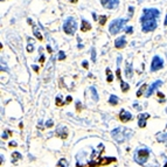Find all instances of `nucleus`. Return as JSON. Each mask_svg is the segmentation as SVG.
<instances>
[{
    "instance_id": "bb28decb",
    "label": "nucleus",
    "mask_w": 167,
    "mask_h": 167,
    "mask_svg": "<svg viewBox=\"0 0 167 167\" xmlns=\"http://www.w3.org/2000/svg\"><path fill=\"white\" fill-rule=\"evenodd\" d=\"M98 19H99V23H101L102 26H103V25H105V22H106V17H105V15H101Z\"/></svg>"
},
{
    "instance_id": "4468645a",
    "label": "nucleus",
    "mask_w": 167,
    "mask_h": 167,
    "mask_svg": "<svg viewBox=\"0 0 167 167\" xmlns=\"http://www.w3.org/2000/svg\"><path fill=\"white\" fill-rule=\"evenodd\" d=\"M91 29V25L86 20H82V22H81V30L82 32H88V30H90Z\"/></svg>"
},
{
    "instance_id": "f704fd0d",
    "label": "nucleus",
    "mask_w": 167,
    "mask_h": 167,
    "mask_svg": "<svg viewBox=\"0 0 167 167\" xmlns=\"http://www.w3.org/2000/svg\"><path fill=\"white\" fill-rule=\"evenodd\" d=\"M77 105H76V108H77V111H81V102H77Z\"/></svg>"
},
{
    "instance_id": "f3484780",
    "label": "nucleus",
    "mask_w": 167,
    "mask_h": 167,
    "mask_svg": "<svg viewBox=\"0 0 167 167\" xmlns=\"http://www.w3.org/2000/svg\"><path fill=\"white\" fill-rule=\"evenodd\" d=\"M118 97L117 96H115V95H110L109 97V104H111V105H117L118 104Z\"/></svg>"
},
{
    "instance_id": "79ce46f5",
    "label": "nucleus",
    "mask_w": 167,
    "mask_h": 167,
    "mask_svg": "<svg viewBox=\"0 0 167 167\" xmlns=\"http://www.w3.org/2000/svg\"><path fill=\"white\" fill-rule=\"evenodd\" d=\"M165 26H167V15L166 18H165Z\"/></svg>"
},
{
    "instance_id": "c9c22d12",
    "label": "nucleus",
    "mask_w": 167,
    "mask_h": 167,
    "mask_svg": "<svg viewBox=\"0 0 167 167\" xmlns=\"http://www.w3.org/2000/svg\"><path fill=\"white\" fill-rule=\"evenodd\" d=\"M133 108L137 110H140V106L138 105V103H133Z\"/></svg>"
},
{
    "instance_id": "a878e982",
    "label": "nucleus",
    "mask_w": 167,
    "mask_h": 167,
    "mask_svg": "<svg viewBox=\"0 0 167 167\" xmlns=\"http://www.w3.org/2000/svg\"><path fill=\"white\" fill-rule=\"evenodd\" d=\"M58 167H68V164H67V160L66 159H61L58 164Z\"/></svg>"
},
{
    "instance_id": "9b49d317",
    "label": "nucleus",
    "mask_w": 167,
    "mask_h": 167,
    "mask_svg": "<svg viewBox=\"0 0 167 167\" xmlns=\"http://www.w3.org/2000/svg\"><path fill=\"white\" fill-rule=\"evenodd\" d=\"M150 118V115L149 113H140L138 116V126L139 127H145L146 126V121Z\"/></svg>"
},
{
    "instance_id": "7c9ffc66",
    "label": "nucleus",
    "mask_w": 167,
    "mask_h": 167,
    "mask_svg": "<svg viewBox=\"0 0 167 167\" xmlns=\"http://www.w3.org/2000/svg\"><path fill=\"white\" fill-rule=\"evenodd\" d=\"M125 32H126L127 34H132L133 28H132V27H126V28H125Z\"/></svg>"
},
{
    "instance_id": "37998d69",
    "label": "nucleus",
    "mask_w": 167,
    "mask_h": 167,
    "mask_svg": "<svg viewBox=\"0 0 167 167\" xmlns=\"http://www.w3.org/2000/svg\"><path fill=\"white\" fill-rule=\"evenodd\" d=\"M77 0H70V2H76Z\"/></svg>"
},
{
    "instance_id": "412c9836",
    "label": "nucleus",
    "mask_w": 167,
    "mask_h": 167,
    "mask_svg": "<svg viewBox=\"0 0 167 167\" xmlns=\"http://www.w3.org/2000/svg\"><path fill=\"white\" fill-rule=\"evenodd\" d=\"M90 91H91V93H92V99H93L95 102H97V101H98V95H97L96 89H95V86H90Z\"/></svg>"
},
{
    "instance_id": "b1692460",
    "label": "nucleus",
    "mask_w": 167,
    "mask_h": 167,
    "mask_svg": "<svg viewBox=\"0 0 167 167\" xmlns=\"http://www.w3.org/2000/svg\"><path fill=\"white\" fill-rule=\"evenodd\" d=\"M157 96H158V102L159 103H162L165 101V95L162 92H157Z\"/></svg>"
},
{
    "instance_id": "a18cd8bd",
    "label": "nucleus",
    "mask_w": 167,
    "mask_h": 167,
    "mask_svg": "<svg viewBox=\"0 0 167 167\" xmlns=\"http://www.w3.org/2000/svg\"><path fill=\"white\" fill-rule=\"evenodd\" d=\"M166 112H167V108H166Z\"/></svg>"
},
{
    "instance_id": "c85d7f7f",
    "label": "nucleus",
    "mask_w": 167,
    "mask_h": 167,
    "mask_svg": "<svg viewBox=\"0 0 167 167\" xmlns=\"http://www.w3.org/2000/svg\"><path fill=\"white\" fill-rule=\"evenodd\" d=\"M91 58L93 62H96V50H95L93 48H92V50H91Z\"/></svg>"
},
{
    "instance_id": "a211bd4d",
    "label": "nucleus",
    "mask_w": 167,
    "mask_h": 167,
    "mask_svg": "<svg viewBox=\"0 0 167 167\" xmlns=\"http://www.w3.org/2000/svg\"><path fill=\"white\" fill-rule=\"evenodd\" d=\"M146 89H147V84H143V85L140 86V89L137 91V97H141L144 95V92L146 91Z\"/></svg>"
},
{
    "instance_id": "20e7f679",
    "label": "nucleus",
    "mask_w": 167,
    "mask_h": 167,
    "mask_svg": "<svg viewBox=\"0 0 167 167\" xmlns=\"http://www.w3.org/2000/svg\"><path fill=\"white\" fill-rule=\"evenodd\" d=\"M63 30L66 34L68 35H74L77 30V22L73 17H69L66 19V21L63 23Z\"/></svg>"
},
{
    "instance_id": "5701e85b",
    "label": "nucleus",
    "mask_w": 167,
    "mask_h": 167,
    "mask_svg": "<svg viewBox=\"0 0 167 167\" xmlns=\"http://www.w3.org/2000/svg\"><path fill=\"white\" fill-rule=\"evenodd\" d=\"M56 105H58V106H62V105H66V102H63V99H62V96H60V95H58V97H56Z\"/></svg>"
},
{
    "instance_id": "9d476101",
    "label": "nucleus",
    "mask_w": 167,
    "mask_h": 167,
    "mask_svg": "<svg viewBox=\"0 0 167 167\" xmlns=\"http://www.w3.org/2000/svg\"><path fill=\"white\" fill-rule=\"evenodd\" d=\"M161 85H162V81H160V80L153 82V83L151 84L150 88H149V90L146 91V97H151V96L153 95V92L156 91L157 89H158L159 86H161Z\"/></svg>"
},
{
    "instance_id": "f257e3e1",
    "label": "nucleus",
    "mask_w": 167,
    "mask_h": 167,
    "mask_svg": "<svg viewBox=\"0 0 167 167\" xmlns=\"http://www.w3.org/2000/svg\"><path fill=\"white\" fill-rule=\"evenodd\" d=\"M160 15V12L157 8H144L143 10V17L140 19L141 27L144 33L152 32L157 28V19Z\"/></svg>"
},
{
    "instance_id": "cd10ccee",
    "label": "nucleus",
    "mask_w": 167,
    "mask_h": 167,
    "mask_svg": "<svg viewBox=\"0 0 167 167\" xmlns=\"http://www.w3.org/2000/svg\"><path fill=\"white\" fill-rule=\"evenodd\" d=\"M58 60L61 61V60H64L66 58V54H64V52H58Z\"/></svg>"
},
{
    "instance_id": "1a4fd4ad",
    "label": "nucleus",
    "mask_w": 167,
    "mask_h": 167,
    "mask_svg": "<svg viewBox=\"0 0 167 167\" xmlns=\"http://www.w3.org/2000/svg\"><path fill=\"white\" fill-rule=\"evenodd\" d=\"M118 118H119V121H121V123H127V121H130L132 119V113H131L130 111H126V110L123 109L121 110Z\"/></svg>"
},
{
    "instance_id": "2f4dec72",
    "label": "nucleus",
    "mask_w": 167,
    "mask_h": 167,
    "mask_svg": "<svg viewBox=\"0 0 167 167\" xmlns=\"http://www.w3.org/2000/svg\"><path fill=\"white\" fill-rule=\"evenodd\" d=\"M53 125H54V121H53L52 119H50V121H47V124H46V126H47V127H52Z\"/></svg>"
},
{
    "instance_id": "39448f33",
    "label": "nucleus",
    "mask_w": 167,
    "mask_h": 167,
    "mask_svg": "<svg viewBox=\"0 0 167 167\" xmlns=\"http://www.w3.org/2000/svg\"><path fill=\"white\" fill-rule=\"evenodd\" d=\"M150 150L149 149H139L136 153H134V161L139 164V165H144L147 161L149 157H150Z\"/></svg>"
},
{
    "instance_id": "423d86ee",
    "label": "nucleus",
    "mask_w": 167,
    "mask_h": 167,
    "mask_svg": "<svg viewBox=\"0 0 167 167\" xmlns=\"http://www.w3.org/2000/svg\"><path fill=\"white\" fill-rule=\"evenodd\" d=\"M126 22H127V19H117V20H113L109 26L110 33L112 35H116L117 33H119L121 30V28H123V26Z\"/></svg>"
},
{
    "instance_id": "7ed1b4c3",
    "label": "nucleus",
    "mask_w": 167,
    "mask_h": 167,
    "mask_svg": "<svg viewBox=\"0 0 167 167\" xmlns=\"http://www.w3.org/2000/svg\"><path fill=\"white\" fill-rule=\"evenodd\" d=\"M116 158H96L92 156V160H90V162L86 166H80L77 164V167H99V166H105L109 165L111 162H116Z\"/></svg>"
},
{
    "instance_id": "f8f14e48",
    "label": "nucleus",
    "mask_w": 167,
    "mask_h": 167,
    "mask_svg": "<svg viewBox=\"0 0 167 167\" xmlns=\"http://www.w3.org/2000/svg\"><path fill=\"white\" fill-rule=\"evenodd\" d=\"M56 136L61 139H66L68 137V129L66 126H58L56 129Z\"/></svg>"
},
{
    "instance_id": "6e6552de",
    "label": "nucleus",
    "mask_w": 167,
    "mask_h": 167,
    "mask_svg": "<svg viewBox=\"0 0 167 167\" xmlns=\"http://www.w3.org/2000/svg\"><path fill=\"white\" fill-rule=\"evenodd\" d=\"M101 4L105 8L109 10H115L119 5V0H101Z\"/></svg>"
},
{
    "instance_id": "ddd939ff",
    "label": "nucleus",
    "mask_w": 167,
    "mask_h": 167,
    "mask_svg": "<svg viewBox=\"0 0 167 167\" xmlns=\"http://www.w3.org/2000/svg\"><path fill=\"white\" fill-rule=\"evenodd\" d=\"M115 46L117 49H123L124 47L126 46V39H125V36H119L118 39H116Z\"/></svg>"
},
{
    "instance_id": "dca6fc26",
    "label": "nucleus",
    "mask_w": 167,
    "mask_h": 167,
    "mask_svg": "<svg viewBox=\"0 0 167 167\" xmlns=\"http://www.w3.org/2000/svg\"><path fill=\"white\" fill-rule=\"evenodd\" d=\"M125 75H126V77H132L133 75V70H132V67L130 66V64L127 63V66L125 67Z\"/></svg>"
},
{
    "instance_id": "72a5a7b5",
    "label": "nucleus",
    "mask_w": 167,
    "mask_h": 167,
    "mask_svg": "<svg viewBox=\"0 0 167 167\" xmlns=\"http://www.w3.org/2000/svg\"><path fill=\"white\" fill-rule=\"evenodd\" d=\"M71 101H73V97H71V96H68V97H67V99H66V104H68V103H70V102H71Z\"/></svg>"
},
{
    "instance_id": "c03bdc74",
    "label": "nucleus",
    "mask_w": 167,
    "mask_h": 167,
    "mask_svg": "<svg viewBox=\"0 0 167 167\" xmlns=\"http://www.w3.org/2000/svg\"><path fill=\"white\" fill-rule=\"evenodd\" d=\"M164 167H167V162H166V164H165V166H164Z\"/></svg>"
},
{
    "instance_id": "c756f323",
    "label": "nucleus",
    "mask_w": 167,
    "mask_h": 167,
    "mask_svg": "<svg viewBox=\"0 0 167 167\" xmlns=\"http://www.w3.org/2000/svg\"><path fill=\"white\" fill-rule=\"evenodd\" d=\"M33 50H34V45H30V43H29L28 46H27V52L32 53Z\"/></svg>"
},
{
    "instance_id": "4c0bfd02",
    "label": "nucleus",
    "mask_w": 167,
    "mask_h": 167,
    "mask_svg": "<svg viewBox=\"0 0 167 167\" xmlns=\"http://www.w3.org/2000/svg\"><path fill=\"white\" fill-rule=\"evenodd\" d=\"M82 66H83L84 68H88V62H86V61H83V63H82Z\"/></svg>"
},
{
    "instance_id": "6ab92c4d",
    "label": "nucleus",
    "mask_w": 167,
    "mask_h": 167,
    "mask_svg": "<svg viewBox=\"0 0 167 167\" xmlns=\"http://www.w3.org/2000/svg\"><path fill=\"white\" fill-rule=\"evenodd\" d=\"M121 91L123 92H127L130 90V85H129L127 83H125L123 80H121Z\"/></svg>"
},
{
    "instance_id": "e433bc0d",
    "label": "nucleus",
    "mask_w": 167,
    "mask_h": 167,
    "mask_svg": "<svg viewBox=\"0 0 167 167\" xmlns=\"http://www.w3.org/2000/svg\"><path fill=\"white\" fill-rule=\"evenodd\" d=\"M40 62L41 63H43V62H45V56H43V55H41L40 56Z\"/></svg>"
},
{
    "instance_id": "473e14b6",
    "label": "nucleus",
    "mask_w": 167,
    "mask_h": 167,
    "mask_svg": "<svg viewBox=\"0 0 167 167\" xmlns=\"http://www.w3.org/2000/svg\"><path fill=\"white\" fill-rule=\"evenodd\" d=\"M10 131H6V133H4V134H2V139H7L8 138V134H10Z\"/></svg>"
},
{
    "instance_id": "393cba45",
    "label": "nucleus",
    "mask_w": 167,
    "mask_h": 167,
    "mask_svg": "<svg viewBox=\"0 0 167 167\" xmlns=\"http://www.w3.org/2000/svg\"><path fill=\"white\" fill-rule=\"evenodd\" d=\"M12 157H13V161H17V160H20L22 157H21V154L20 153H18V152H14V153H12Z\"/></svg>"
},
{
    "instance_id": "aec40b11",
    "label": "nucleus",
    "mask_w": 167,
    "mask_h": 167,
    "mask_svg": "<svg viewBox=\"0 0 167 167\" xmlns=\"http://www.w3.org/2000/svg\"><path fill=\"white\" fill-rule=\"evenodd\" d=\"M33 34H34V36L38 40H42V39H43V38H42V34L39 32V29L36 28V27H33Z\"/></svg>"
},
{
    "instance_id": "ea45409f",
    "label": "nucleus",
    "mask_w": 167,
    "mask_h": 167,
    "mask_svg": "<svg viewBox=\"0 0 167 167\" xmlns=\"http://www.w3.org/2000/svg\"><path fill=\"white\" fill-rule=\"evenodd\" d=\"M47 50H48V52H49V53H52V48H50V46H48V47H47Z\"/></svg>"
},
{
    "instance_id": "2eb2a0df",
    "label": "nucleus",
    "mask_w": 167,
    "mask_h": 167,
    "mask_svg": "<svg viewBox=\"0 0 167 167\" xmlns=\"http://www.w3.org/2000/svg\"><path fill=\"white\" fill-rule=\"evenodd\" d=\"M157 140L159 143H167V133H158L157 134Z\"/></svg>"
},
{
    "instance_id": "4be33fe9",
    "label": "nucleus",
    "mask_w": 167,
    "mask_h": 167,
    "mask_svg": "<svg viewBox=\"0 0 167 167\" xmlns=\"http://www.w3.org/2000/svg\"><path fill=\"white\" fill-rule=\"evenodd\" d=\"M106 80H108L109 83H111V82L113 81V76H112V73H111V70L109 68L106 69Z\"/></svg>"
},
{
    "instance_id": "a19ab883",
    "label": "nucleus",
    "mask_w": 167,
    "mask_h": 167,
    "mask_svg": "<svg viewBox=\"0 0 167 167\" xmlns=\"http://www.w3.org/2000/svg\"><path fill=\"white\" fill-rule=\"evenodd\" d=\"M10 145H11V146H17V143H11Z\"/></svg>"
},
{
    "instance_id": "0eeeda50",
    "label": "nucleus",
    "mask_w": 167,
    "mask_h": 167,
    "mask_svg": "<svg viewBox=\"0 0 167 167\" xmlns=\"http://www.w3.org/2000/svg\"><path fill=\"white\" fill-rule=\"evenodd\" d=\"M164 67V60L159 56H154L151 63V71H158Z\"/></svg>"
},
{
    "instance_id": "58836bf2",
    "label": "nucleus",
    "mask_w": 167,
    "mask_h": 167,
    "mask_svg": "<svg viewBox=\"0 0 167 167\" xmlns=\"http://www.w3.org/2000/svg\"><path fill=\"white\" fill-rule=\"evenodd\" d=\"M33 68H34V70L36 71V73L39 71V68H38V66H33Z\"/></svg>"
},
{
    "instance_id": "f03ea898",
    "label": "nucleus",
    "mask_w": 167,
    "mask_h": 167,
    "mask_svg": "<svg viewBox=\"0 0 167 167\" xmlns=\"http://www.w3.org/2000/svg\"><path fill=\"white\" fill-rule=\"evenodd\" d=\"M111 136L117 143L121 144V143H124L125 140H127L132 136V131L126 129V127H117V129L111 131Z\"/></svg>"
}]
</instances>
